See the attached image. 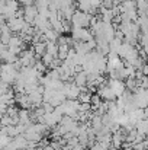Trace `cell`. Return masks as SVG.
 <instances>
[{
	"label": "cell",
	"instance_id": "obj_3",
	"mask_svg": "<svg viewBox=\"0 0 148 150\" xmlns=\"http://www.w3.org/2000/svg\"><path fill=\"white\" fill-rule=\"evenodd\" d=\"M107 83H109V86L113 89V92L116 93V96L123 95V92L126 91V85H125L121 79H110Z\"/></svg>",
	"mask_w": 148,
	"mask_h": 150
},
{
	"label": "cell",
	"instance_id": "obj_10",
	"mask_svg": "<svg viewBox=\"0 0 148 150\" xmlns=\"http://www.w3.org/2000/svg\"><path fill=\"white\" fill-rule=\"evenodd\" d=\"M19 3L23 4V7H25V6H32L34 4V0H19Z\"/></svg>",
	"mask_w": 148,
	"mask_h": 150
},
{
	"label": "cell",
	"instance_id": "obj_5",
	"mask_svg": "<svg viewBox=\"0 0 148 150\" xmlns=\"http://www.w3.org/2000/svg\"><path fill=\"white\" fill-rule=\"evenodd\" d=\"M87 79H89V73H87L86 70H83V71H80V73H76V74H74L73 82H74L77 86L83 88V86H87Z\"/></svg>",
	"mask_w": 148,
	"mask_h": 150
},
{
	"label": "cell",
	"instance_id": "obj_8",
	"mask_svg": "<svg viewBox=\"0 0 148 150\" xmlns=\"http://www.w3.org/2000/svg\"><path fill=\"white\" fill-rule=\"evenodd\" d=\"M92 98H93V93H92L90 91H87V92H81V93H80L79 100H80V102H90V103H92Z\"/></svg>",
	"mask_w": 148,
	"mask_h": 150
},
{
	"label": "cell",
	"instance_id": "obj_7",
	"mask_svg": "<svg viewBox=\"0 0 148 150\" xmlns=\"http://www.w3.org/2000/svg\"><path fill=\"white\" fill-rule=\"evenodd\" d=\"M122 40H119V38H113L110 42H109V45H110V51L112 52H119V50H121V47H122Z\"/></svg>",
	"mask_w": 148,
	"mask_h": 150
},
{
	"label": "cell",
	"instance_id": "obj_4",
	"mask_svg": "<svg viewBox=\"0 0 148 150\" xmlns=\"http://www.w3.org/2000/svg\"><path fill=\"white\" fill-rule=\"evenodd\" d=\"M13 144L16 146L18 150H22V149H28V144H29V140L25 137V134H19V136H15L12 139Z\"/></svg>",
	"mask_w": 148,
	"mask_h": 150
},
{
	"label": "cell",
	"instance_id": "obj_1",
	"mask_svg": "<svg viewBox=\"0 0 148 150\" xmlns=\"http://www.w3.org/2000/svg\"><path fill=\"white\" fill-rule=\"evenodd\" d=\"M90 21H92V16L90 13H86V12H76L71 22H73V28H87L90 25Z\"/></svg>",
	"mask_w": 148,
	"mask_h": 150
},
{
	"label": "cell",
	"instance_id": "obj_9",
	"mask_svg": "<svg viewBox=\"0 0 148 150\" xmlns=\"http://www.w3.org/2000/svg\"><path fill=\"white\" fill-rule=\"evenodd\" d=\"M18 114H19V109H18V108H15L13 105L7 108V114H6V115H10V117H18Z\"/></svg>",
	"mask_w": 148,
	"mask_h": 150
},
{
	"label": "cell",
	"instance_id": "obj_6",
	"mask_svg": "<svg viewBox=\"0 0 148 150\" xmlns=\"http://www.w3.org/2000/svg\"><path fill=\"white\" fill-rule=\"evenodd\" d=\"M137 131L138 133H141V134H145L148 136V118H144V120H141V121H138L137 122Z\"/></svg>",
	"mask_w": 148,
	"mask_h": 150
},
{
	"label": "cell",
	"instance_id": "obj_11",
	"mask_svg": "<svg viewBox=\"0 0 148 150\" xmlns=\"http://www.w3.org/2000/svg\"><path fill=\"white\" fill-rule=\"evenodd\" d=\"M109 150H119V149H116V147H113V146H112V147H109Z\"/></svg>",
	"mask_w": 148,
	"mask_h": 150
},
{
	"label": "cell",
	"instance_id": "obj_2",
	"mask_svg": "<svg viewBox=\"0 0 148 150\" xmlns=\"http://www.w3.org/2000/svg\"><path fill=\"white\" fill-rule=\"evenodd\" d=\"M134 105L137 108H142V109L147 108L148 106V89L138 88L134 92Z\"/></svg>",
	"mask_w": 148,
	"mask_h": 150
}]
</instances>
